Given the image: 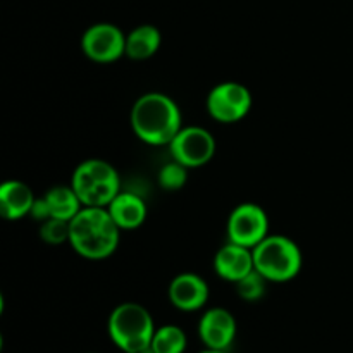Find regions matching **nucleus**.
<instances>
[{
	"instance_id": "obj_19",
	"label": "nucleus",
	"mask_w": 353,
	"mask_h": 353,
	"mask_svg": "<svg viewBox=\"0 0 353 353\" xmlns=\"http://www.w3.org/2000/svg\"><path fill=\"white\" fill-rule=\"evenodd\" d=\"M157 179L159 186L165 192H179L185 188L186 181H188V168L171 159V162L162 165Z\"/></svg>"
},
{
	"instance_id": "obj_10",
	"label": "nucleus",
	"mask_w": 353,
	"mask_h": 353,
	"mask_svg": "<svg viewBox=\"0 0 353 353\" xmlns=\"http://www.w3.org/2000/svg\"><path fill=\"white\" fill-rule=\"evenodd\" d=\"M236 319L224 307L207 309L199 321V338L210 350L228 352L236 340Z\"/></svg>"
},
{
	"instance_id": "obj_3",
	"label": "nucleus",
	"mask_w": 353,
	"mask_h": 353,
	"mask_svg": "<svg viewBox=\"0 0 353 353\" xmlns=\"http://www.w3.org/2000/svg\"><path fill=\"white\" fill-rule=\"evenodd\" d=\"M155 330L152 314L137 302L119 303L107 319L110 341L124 353H141L150 348Z\"/></svg>"
},
{
	"instance_id": "obj_5",
	"label": "nucleus",
	"mask_w": 353,
	"mask_h": 353,
	"mask_svg": "<svg viewBox=\"0 0 353 353\" xmlns=\"http://www.w3.org/2000/svg\"><path fill=\"white\" fill-rule=\"evenodd\" d=\"M71 186L83 207H107L121 192V176L103 159H86L76 165Z\"/></svg>"
},
{
	"instance_id": "obj_11",
	"label": "nucleus",
	"mask_w": 353,
	"mask_h": 353,
	"mask_svg": "<svg viewBox=\"0 0 353 353\" xmlns=\"http://www.w3.org/2000/svg\"><path fill=\"white\" fill-rule=\"evenodd\" d=\"M168 295L174 309L181 312H196L209 302L210 288L205 279L196 272H181L169 283Z\"/></svg>"
},
{
	"instance_id": "obj_22",
	"label": "nucleus",
	"mask_w": 353,
	"mask_h": 353,
	"mask_svg": "<svg viewBox=\"0 0 353 353\" xmlns=\"http://www.w3.org/2000/svg\"><path fill=\"white\" fill-rule=\"evenodd\" d=\"M86 353H97V352H86Z\"/></svg>"
},
{
	"instance_id": "obj_20",
	"label": "nucleus",
	"mask_w": 353,
	"mask_h": 353,
	"mask_svg": "<svg viewBox=\"0 0 353 353\" xmlns=\"http://www.w3.org/2000/svg\"><path fill=\"white\" fill-rule=\"evenodd\" d=\"M69 233H71V221L64 219H50L40 223V238L47 245L57 247V245L69 241Z\"/></svg>"
},
{
	"instance_id": "obj_1",
	"label": "nucleus",
	"mask_w": 353,
	"mask_h": 353,
	"mask_svg": "<svg viewBox=\"0 0 353 353\" xmlns=\"http://www.w3.org/2000/svg\"><path fill=\"white\" fill-rule=\"evenodd\" d=\"M130 124L138 140L154 147H164L183 128V114L176 100L168 93L147 92L134 100Z\"/></svg>"
},
{
	"instance_id": "obj_16",
	"label": "nucleus",
	"mask_w": 353,
	"mask_h": 353,
	"mask_svg": "<svg viewBox=\"0 0 353 353\" xmlns=\"http://www.w3.org/2000/svg\"><path fill=\"white\" fill-rule=\"evenodd\" d=\"M43 200L47 203L50 217H55V219L72 221V217L83 209L81 200L71 185L52 186L43 195Z\"/></svg>"
},
{
	"instance_id": "obj_7",
	"label": "nucleus",
	"mask_w": 353,
	"mask_h": 353,
	"mask_svg": "<svg viewBox=\"0 0 353 353\" xmlns=\"http://www.w3.org/2000/svg\"><path fill=\"white\" fill-rule=\"evenodd\" d=\"M168 147L171 159L188 169H199L216 155V138L202 126H183Z\"/></svg>"
},
{
	"instance_id": "obj_4",
	"label": "nucleus",
	"mask_w": 353,
	"mask_h": 353,
	"mask_svg": "<svg viewBox=\"0 0 353 353\" xmlns=\"http://www.w3.org/2000/svg\"><path fill=\"white\" fill-rule=\"evenodd\" d=\"M254 265L269 283L295 279L303 268V254L296 241L285 234H268L252 248Z\"/></svg>"
},
{
	"instance_id": "obj_13",
	"label": "nucleus",
	"mask_w": 353,
	"mask_h": 353,
	"mask_svg": "<svg viewBox=\"0 0 353 353\" xmlns=\"http://www.w3.org/2000/svg\"><path fill=\"white\" fill-rule=\"evenodd\" d=\"M33 190L19 179H9L0 185V214L6 221H19L30 216L34 205Z\"/></svg>"
},
{
	"instance_id": "obj_6",
	"label": "nucleus",
	"mask_w": 353,
	"mask_h": 353,
	"mask_svg": "<svg viewBox=\"0 0 353 353\" xmlns=\"http://www.w3.org/2000/svg\"><path fill=\"white\" fill-rule=\"evenodd\" d=\"M252 92L238 81H223L207 93L205 107L209 116L221 124H234L252 109Z\"/></svg>"
},
{
	"instance_id": "obj_18",
	"label": "nucleus",
	"mask_w": 353,
	"mask_h": 353,
	"mask_svg": "<svg viewBox=\"0 0 353 353\" xmlns=\"http://www.w3.org/2000/svg\"><path fill=\"white\" fill-rule=\"evenodd\" d=\"M268 279L254 269L252 272H248L247 276L240 279V281L234 283V288H236L238 296H240L243 302H259V300L264 299L265 290H268Z\"/></svg>"
},
{
	"instance_id": "obj_8",
	"label": "nucleus",
	"mask_w": 353,
	"mask_h": 353,
	"mask_svg": "<svg viewBox=\"0 0 353 353\" xmlns=\"http://www.w3.org/2000/svg\"><path fill=\"white\" fill-rule=\"evenodd\" d=\"M81 50L97 64H110L126 55V34L112 23H95L81 34Z\"/></svg>"
},
{
	"instance_id": "obj_14",
	"label": "nucleus",
	"mask_w": 353,
	"mask_h": 353,
	"mask_svg": "<svg viewBox=\"0 0 353 353\" xmlns=\"http://www.w3.org/2000/svg\"><path fill=\"white\" fill-rule=\"evenodd\" d=\"M110 217L121 231H131L140 228L147 219V203L138 193L121 190L116 199L107 205Z\"/></svg>"
},
{
	"instance_id": "obj_21",
	"label": "nucleus",
	"mask_w": 353,
	"mask_h": 353,
	"mask_svg": "<svg viewBox=\"0 0 353 353\" xmlns=\"http://www.w3.org/2000/svg\"><path fill=\"white\" fill-rule=\"evenodd\" d=\"M200 353H228V352H224V350H210V348H205V350L200 352Z\"/></svg>"
},
{
	"instance_id": "obj_9",
	"label": "nucleus",
	"mask_w": 353,
	"mask_h": 353,
	"mask_svg": "<svg viewBox=\"0 0 353 353\" xmlns=\"http://www.w3.org/2000/svg\"><path fill=\"white\" fill-rule=\"evenodd\" d=\"M226 231L228 241L254 248L269 234V217L257 203L243 202L231 210Z\"/></svg>"
},
{
	"instance_id": "obj_17",
	"label": "nucleus",
	"mask_w": 353,
	"mask_h": 353,
	"mask_svg": "<svg viewBox=\"0 0 353 353\" xmlns=\"http://www.w3.org/2000/svg\"><path fill=\"white\" fill-rule=\"evenodd\" d=\"M186 347H188L186 333L176 324L157 327L150 345L154 353H185Z\"/></svg>"
},
{
	"instance_id": "obj_12",
	"label": "nucleus",
	"mask_w": 353,
	"mask_h": 353,
	"mask_svg": "<svg viewBox=\"0 0 353 353\" xmlns=\"http://www.w3.org/2000/svg\"><path fill=\"white\" fill-rule=\"evenodd\" d=\"M254 265V252L243 245L228 241L214 255V271L221 279L228 283L240 281L243 276L252 272Z\"/></svg>"
},
{
	"instance_id": "obj_15",
	"label": "nucleus",
	"mask_w": 353,
	"mask_h": 353,
	"mask_svg": "<svg viewBox=\"0 0 353 353\" xmlns=\"http://www.w3.org/2000/svg\"><path fill=\"white\" fill-rule=\"evenodd\" d=\"M162 45V34L154 24H140L126 33V57L147 61L154 57Z\"/></svg>"
},
{
	"instance_id": "obj_2",
	"label": "nucleus",
	"mask_w": 353,
	"mask_h": 353,
	"mask_svg": "<svg viewBox=\"0 0 353 353\" xmlns=\"http://www.w3.org/2000/svg\"><path fill=\"white\" fill-rule=\"evenodd\" d=\"M121 230L107 207H83L71 221L69 245L86 261H103L117 250Z\"/></svg>"
}]
</instances>
